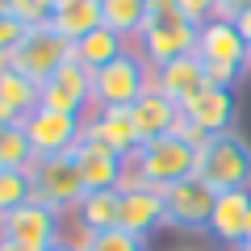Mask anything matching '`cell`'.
I'll return each mask as SVG.
<instances>
[{
	"instance_id": "18",
	"label": "cell",
	"mask_w": 251,
	"mask_h": 251,
	"mask_svg": "<svg viewBox=\"0 0 251 251\" xmlns=\"http://www.w3.org/2000/svg\"><path fill=\"white\" fill-rule=\"evenodd\" d=\"M130 122H134V130H138L143 143L147 138H163V134H172L180 126V105H172L159 88H147L143 97L130 105Z\"/></svg>"
},
{
	"instance_id": "20",
	"label": "cell",
	"mask_w": 251,
	"mask_h": 251,
	"mask_svg": "<svg viewBox=\"0 0 251 251\" xmlns=\"http://www.w3.org/2000/svg\"><path fill=\"white\" fill-rule=\"evenodd\" d=\"M117 214H122V188H97V193H84L80 205L72 209V218L80 222L84 234H97V230H113Z\"/></svg>"
},
{
	"instance_id": "27",
	"label": "cell",
	"mask_w": 251,
	"mask_h": 251,
	"mask_svg": "<svg viewBox=\"0 0 251 251\" xmlns=\"http://www.w3.org/2000/svg\"><path fill=\"white\" fill-rule=\"evenodd\" d=\"M176 13L188 21V25H205V21L218 17V0H176Z\"/></svg>"
},
{
	"instance_id": "30",
	"label": "cell",
	"mask_w": 251,
	"mask_h": 251,
	"mask_svg": "<svg viewBox=\"0 0 251 251\" xmlns=\"http://www.w3.org/2000/svg\"><path fill=\"white\" fill-rule=\"evenodd\" d=\"M0 4H4V9H9L21 25H42V21H46V13H42V4H38V0H0Z\"/></svg>"
},
{
	"instance_id": "32",
	"label": "cell",
	"mask_w": 251,
	"mask_h": 251,
	"mask_svg": "<svg viewBox=\"0 0 251 251\" xmlns=\"http://www.w3.org/2000/svg\"><path fill=\"white\" fill-rule=\"evenodd\" d=\"M147 13H176V0H147Z\"/></svg>"
},
{
	"instance_id": "13",
	"label": "cell",
	"mask_w": 251,
	"mask_h": 251,
	"mask_svg": "<svg viewBox=\"0 0 251 251\" xmlns=\"http://www.w3.org/2000/svg\"><path fill=\"white\" fill-rule=\"evenodd\" d=\"M72 159H75V172H80V184L84 193H97V188H122V176H126V159L113 151H105L100 143L80 134V143L72 147Z\"/></svg>"
},
{
	"instance_id": "11",
	"label": "cell",
	"mask_w": 251,
	"mask_h": 251,
	"mask_svg": "<svg viewBox=\"0 0 251 251\" xmlns=\"http://www.w3.org/2000/svg\"><path fill=\"white\" fill-rule=\"evenodd\" d=\"M117 226L134 239H151L163 226V188L155 184H122V214H117Z\"/></svg>"
},
{
	"instance_id": "15",
	"label": "cell",
	"mask_w": 251,
	"mask_h": 251,
	"mask_svg": "<svg viewBox=\"0 0 251 251\" xmlns=\"http://www.w3.org/2000/svg\"><path fill=\"white\" fill-rule=\"evenodd\" d=\"M151 88H159L172 105L184 109V100H193L201 88H205V63H201V54L188 50V54H180V59L163 63V67H155L151 72Z\"/></svg>"
},
{
	"instance_id": "25",
	"label": "cell",
	"mask_w": 251,
	"mask_h": 251,
	"mask_svg": "<svg viewBox=\"0 0 251 251\" xmlns=\"http://www.w3.org/2000/svg\"><path fill=\"white\" fill-rule=\"evenodd\" d=\"M25 201H34V180H29V172H0V218L13 214Z\"/></svg>"
},
{
	"instance_id": "24",
	"label": "cell",
	"mask_w": 251,
	"mask_h": 251,
	"mask_svg": "<svg viewBox=\"0 0 251 251\" xmlns=\"http://www.w3.org/2000/svg\"><path fill=\"white\" fill-rule=\"evenodd\" d=\"M38 163L34 147H29L25 126L13 122V126H0V172H29Z\"/></svg>"
},
{
	"instance_id": "34",
	"label": "cell",
	"mask_w": 251,
	"mask_h": 251,
	"mask_svg": "<svg viewBox=\"0 0 251 251\" xmlns=\"http://www.w3.org/2000/svg\"><path fill=\"white\" fill-rule=\"evenodd\" d=\"M234 25H239V34H243V38H247V46H251V9H247V13H243V17H239V21H234Z\"/></svg>"
},
{
	"instance_id": "10",
	"label": "cell",
	"mask_w": 251,
	"mask_h": 251,
	"mask_svg": "<svg viewBox=\"0 0 251 251\" xmlns=\"http://www.w3.org/2000/svg\"><path fill=\"white\" fill-rule=\"evenodd\" d=\"M42 105L46 109H59V113H92V72L80 67L75 59L59 63L42 84Z\"/></svg>"
},
{
	"instance_id": "19",
	"label": "cell",
	"mask_w": 251,
	"mask_h": 251,
	"mask_svg": "<svg viewBox=\"0 0 251 251\" xmlns=\"http://www.w3.org/2000/svg\"><path fill=\"white\" fill-rule=\"evenodd\" d=\"M46 25H50L63 42L75 46L84 34H92V29L105 25V17H100V0H63V4H54V13L46 17Z\"/></svg>"
},
{
	"instance_id": "37",
	"label": "cell",
	"mask_w": 251,
	"mask_h": 251,
	"mask_svg": "<svg viewBox=\"0 0 251 251\" xmlns=\"http://www.w3.org/2000/svg\"><path fill=\"white\" fill-rule=\"evenodd\" d=\"M234 251H251V239H247V243H239V247H234Z\"/></svg>"
},
{
	"instance_id": "14",
	"label": "cell",
	"mask_w": 251,
	"mask_h": 251,
	"mask_svg": "<svg viewBox=\"0 0 251 251\" xmlns=\"http://www.w3.org/2000/svg\"><path fill=\"white\" fill-rule=\"evenodd\" d=\"M84 138H92V143H100L105 151L122 155V159H130V155L138 151V130L134 122H130V109H92L88 117H84Z\"/></svg>"
},
{
	"instance_id": "6",
	"label": "cell",
	"mask_w": 251,
	"mask_h": 251,
	"mask_svg": "<svg viewBox=\"0 0 251 251\" xmlns=\"http://www.w3.org/2000/svg\"><path fill=\"white\" fill-rule=\"evenodd\" d=\"M188 50H197V25H188L180 13H147L143 34H138V54L151 63V72Z\"/></svg>"
},
{
	"instance_id": "23",
	"label": "cell",
	"mask_w": 251,
	"mask_h": 251,
	"mask_svg": "<svg viewBox=\"0 0 251 251\" xmlns=\"http://www.w3.org/2000/svg\"><path fill=\"white\" fill-rule=\"evenodd\" d=\"M100 17L117 38H138L147 21V0H100Z\"/></svg>"
},
{
	"instance_id": "3",
	"label": "cell",
	"mask_w": 251,
	"mask_h": 251,
	"mask_svg": "<svg viewBox=\"0 0 251 251\" xmlns=\"http://www.w3.org/2000/svg\"><path fill=\"white\" fill-rule=\"evenodd\" d=\"M151 88V63L138 50H122L113 63L92 72V109H130Z\"/></svg>"
},
{
	"instance_id": "4",
	"label": "cell",
	"mask_w": 251,
	"mask_h": 251,
	"mask_svg": "<svg viewBox=\"0 0 251 251\" xmlns=\"http://www.w3.org/2000/svg\"><path fill=\"white\" fill-rule=\"evenodd\" d=\"M67 59H72V42H63V38L42 21V25H29L25 38L4 54V67L21 72L34 84H46V75H50L59 63H67Z\"/></svg>"
},
{
	"instance_id": "40",
	"label": "cell",
	"mask_w": 251,
	"mask_h": 251,
	"mask_svg": "<svg viewBox=\"0 0 251 251\" xmlns=\"http://www.w3.org/2000/svg\"><path fill=\"white\" fill-rule=\"evenodd\" d=\"M59 4H63V0H59Z\"/></svg>"
},
{
	"instance_id": "29",
	"label": "cell",
	"mask_w": 251,
	"mask_h": 251,
	"mask_svg": "<svg viewBox=\"0 0 251 251\" xmlns=\"http://www.w3.org/2000/svg\"><path fill=\"white\" fill-rule=\"evenodd\" d=\"M239 75H243V67H234V63H205V88H234Z\"/></svg>"
},
{
	"instance_id": "22",
	"label": "cell",
	"mask_w": 251,
	"mask_h": 251,
	"mask_svg": "<svg viewBox=\"0 0 251 251\" xmlns=\"http://www.w3.org/2000/svg\"><path fill=\"white\" fill-rule=\"evenodd\" d=\"M0 100H4L17 117H29L42 105V84L25 80V75L13 72V67H4V72H0Z\"/></svg>"
},
{
	"instance_id": "28",
	"label": "cell",
	"mask_w": 251,
	"mask_h": 251,
	"mask_svg": "<svg viewBox=\"0 0 251 251\" xmlns=\"http://www.w3.org/2000/svg\"><path fill=\"white\" fill-rule=\"evenodd\" d=\"M25 29H29V25H21V21L13 17L4 4H0V59H4V54H9L21 38H25Z\"/></svg>"
},
{
	"instance_id": "35",
	"label": "cell",
	"mask_w": 251,
	"mask_h": 251,
	"mask_svg": "<svg viewBox=\"0 0 251 251\" xmlns=\"http://www.w3.org/2000/svg\"><path fill=\"white\" fill-rule=\"evenodd\" d=\"M13 122H21V117H17V113H13V109H9V105H4V100H0V126H13Z\"/></svg>"
},
{
	"instance_id": "17",
	"label": "cell",
	"mask_w": 251,
	"mask_h": 251,
	"mask_svg": "<svg viewBox=\"0 0 251 251\" xmlns=\"http://www.w3.org/2000/svg\"><path fill=\"white\" fill-rule=\"evenodd\" d=\"M197 54L205 63H234L247 67V38L239 34V25L226 17H214L197 29Z\"/></svg>"
},
{
	"instance_id": "26",
	"label": "cell",
	"mask_w": 251,
	"mask_h": 251,
	"mask_svg": "<svg viewBox=\"0 0 251 251\" xmlns=\"http://www.w3.org/2000/svg\"><path fill=\"white\" fill-rule=\"evenodd\" d=\"M80 247H84V251H147L143 239L126 234L122 226H113V230H97V234H84Z\"/></svg>"
},
{
	"instance_id": "16",
	"label": "cell",
	"mask_w": 251,
	"mask_h": 251,
	"mask_svg": "<svg viewBox=\"0 0 251 251\" xmlns=\"http://www.w3.org/2000/svg\"><path fill=\"white\" fill-rule=\"evenodd\" d=\"M209 234L226 247H239L251 239V188H230L218 193L214 218H209Z\"/></svg>"
},
{
	"instance_id": "2",
	"label": "cell",
	"mask_w": 251,
	"mask_h": 251,
	"mask_svg": "<svg viewBox=\"0 0 251 251\" xmlns=\"http://www.w3.org/2000/svg\"><path fill=\"white\" fill-rule=\"evenodd\" d=\"M197 176L205 180L214 193L251 188V138L239 134V130L214 134L197 151Z\"/></svg>"
},
{
	"instance_id": "38",
	"label": "cell",
	"mask_w": 251,
	"mask_h": 251,
	"mask_svg": "<svg viewBox=\"0 0 251 251\" xmlns=\"http://www.w3.org/2000/svg\"><path fill=\"white\" fill-rule=\"evenodd\" d=\"M247 67H251V46H247Z\"/></svg>"
},
{
	"instance_id": "8",
	"label": "cell",
	"mask_w": 251,
	"mask_h": 251,
	"mask_svg": "<svg viewBox=\"0 0 251 251\" xmlns=\"http://www.w3.org/2000/svg\"><path fill=\"white\" fill-rule=\"evenodd\" d=\"M29 134V147H34L38 159H50V155H67L84 134V117L80 113H59V109L38 105L29 117H21Z\"/></svg>"
},
{
	"instance_id": "21",
	"label": "cell",
	"mask_w": 251,
	"mask_h": 251,
	"mask_svg": "<svg viewBox=\"0 0 251 251\" xmlns=\"http://www.w3.org/2000/svg\"><path fill=\"white\" fill-rule=\"evenodd\" d=\"M122 50H130V46H126V38H117L109 25H100V29L84 34L80 42L72 46V59L80 63V67H88V72H100V67H105V63H113Z\"/></svg>"
},
{
	"instance_id": "33",
	"label": "cell",
	"mask_w": 251,
	"mask_h": 251,
	"mask_svg": "<svg viewBox=\"0 0 251 251\" xmlns=\"http://www.w3.org/2000/svg\"><path fill=\"white\" fill-rule=\"evenodd\" d=\"M46 251H84V247H80V243H72V239H54Z\"/></svg>"
},
{
	"instance_id": "5",
	"label": "cell",
	"mask_w": 251,
	"mask_h": 251,
	"mask_svg": "<svg viewBox=\"0 0 251 251\" xmlns=\"http://www.w3.org/2000/svg\"><path fill=\"white\" fill-rule=\"evenodd\" d=\"M214 201H218V193L201 176L176 180V184L163 188V226H168V230H184V234L209 230Z\"/></svg>"
},
{
	"instance_id": "39",
	"label": "cell",
	"mask_w": 251,
	"mask_h": 251,
	"mask_svg": "<svg viewBox=\"0 0 251 251\" xmlns=\"http://www.w3.org/2000/svg\"><path fill=\"white\" fill-rule=\"evenodd\" d=\"M0 72H4V59H0Z\"/></svg>"
},
{
	"instance_id": "9",
	"label": "cell",
	"mask_w": 251,
	"mask_h": 251,
	"mask_svg": "<svg viewBox=\"0 0 251 251\" xmlns=\"http://www.w3.org/2000/svg\"><path fill=\"white\" fill-rule=\"evenodd\" d=\"M59 222H63V214H54L50 205H42V201H25V205H17L13 214L0 218V239L21 243V247H34V251H46L54 239H63Z\"/></svg>"
},
{
	"instance_id": "1",
	"label": "cell",
	"mask_w": 251,
	"mask_h": 251,
	"mask_svg": "<svg viewBox=\"0 0 251 251\" xmlns=\"http://www.w3.org/2000/svg\"><path fill=\"white\" fill-rule=\"evenodd\" d=\"M197 176V147L180 134H163V138H147L138 143V151L126 159V176L122 184H155L168 188L176 180Z\"/></svg>"
},
{
	"instance_id": "36",
	"label": "cell",
	"mask_w": 251,
	"mask_h": 251,
	"mask_svg": "<svg viewBox=\"0 0 251 251\" xmlns=\"http://www.w3.org/2000/svg\"><path fill=\"white\" fill-rule=\"evenodd\" d=\"M0 251H34V247H21V243H9V239H0Z\"/></svg>"
},
{
	"instance_id": "12",
	"label": "cell",
	"mask_w": 251,
	"mask_h": 251,
	"mask_svg": "<svg viewBox=\"0 0 251 251\" xmlns=\"http://www.w3.org/2000/svg\"><path fill=\"white\" fill-rule=\"evenodd\" d=\"M184 122L193 130H201L205 138L226 134L234 130V117H239V100H234V88H201L193 100H184Z\"/></svg>"
},
{
	"instance_id": "31",
	"label": "cell",
	"mask_w": 251,
	"mask_h": 251,
	"mask_svg": "<svg viewBox=\"0 0 251 251\" xmlns=\"http://www.w3.org/2000/svg\"><path fill=\"white\" fill-rule=\"evenodd\" d=\"M247 9H251V0H218V17H226V21H239Z\"/></svg>"
},
{
	"instance_id": "7",
	"label": "cell",
	"mask_w": 251,
	"mask_h": 251,
	"mask_svg": "<svg viewBox=\"0 0 251 251\" xmlns=\"http://www.w3.org/2000/svg\"><path fill=\"white\" fill-rule=\"evenodd\" d=\"M29 180H34V201L50 205L54 214H72L84 197V184H80V172H75L72 151L67 155H50V159H38L29 168Z\"/></svg>"
}]
</instances>
